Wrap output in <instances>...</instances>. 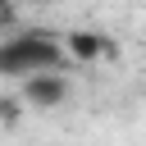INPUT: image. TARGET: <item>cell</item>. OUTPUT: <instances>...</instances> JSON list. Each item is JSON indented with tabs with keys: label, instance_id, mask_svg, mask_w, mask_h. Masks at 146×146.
<instances>
[{
	"label": "cell",
	"instance_id": "7a4b0ae2",
	"mask_svg": "<svg viewBox=\"0 0 146 146\" xmlns=\"http://www.w3.org/2000/svg\"><path fill=\"white\" fill-rule=\"evenodd\" d=\"M64 96H68V82H64L59 68H55V73H32V78H23V100L36 105V110H55Z\"/></svg>",
	"mask_w": 146,
	"mask_h": 146
},
{
	"label": "cell",
	"instance_id": "277c9868",
	"mask_svg": "<svg viewBox=\"0 0 146 146\" xmlns=\"http://www.w3.org/2000/svg\"><path fill=\"white\" fill-rule=\"evenodd\" d=\"M14 18H18L14 0H0V32H9V27H14Z\"/></svg>",
	"mask_w": 146,
	"mask_h": 146
},
{
	"label": "cell",
	"instance_id": "3957f363",
	"mask_svg": "<svg viewBox=\"0 0 146 146\" xmlns=\"http://www.w3.org/2000/svg\"><path fill=\"white\" fill-rule=\"evenodd\" d=\"M68 55L73 59H96V55H105V41L96 32H73L68 36Z\"/></svg>",
	"mask_w": 146,
	"mask_h": 146
},
{
	"label": "cell",
	"instance_id": "6da1fadb",
	"mask_svg": "<svg viewBox=\"0 0 146 146\" xmlns=\"http://www.w3.org/2000/svg\"><path fill=\"white\" fill-rule=\"evenodd\" d=\"M68 46L55 41V32H9L0 36V78H32L64 68Z\"/></svg>",
	"mask_w": 146,
	"mask_h": 146
}]
</instances>
